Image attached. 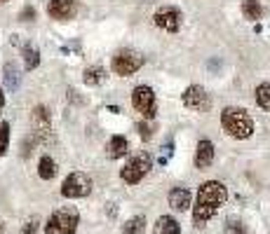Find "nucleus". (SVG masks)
<instances>
[{
	"label": "nucleus",
	"instance_id": "1",
	"mask_svg": "<svg viewBox=\"0 0 270 234\" xmlns=\"http://www.w3.org/2000/svg\"><path fill=\"white\" fill-rule=\"evenodd\" d=\"M228 201V190L226 185L219 180H207L200 185L195 197V206H193V225L205 227L209 220L221 211V206Z\"/></svg>",
	"mask_w": 270,
	"mask_h": 234
},
{
	"label": "nucleus",
	"instance_id": "2",
	"mask_svg": "<svg viewBox=\"0 0 270 234\" xmlns=\"http://www.w3.org/2000/svg\"><path fill=\"white\" fill-rule=\"evenodd\" d=\"M221 127L230 138H237V141H244L249 136L254 134V120L251 115L244 110V108H226L221 113Z\"/></svg>",
	"mask_w": 270,
	"mask_h": 234
},
{
	"label": "nucleus",
	"instance_id": "3",
	"mask_svg": "<svg viewBox=\"0 0 270 234\" xmlns=\"http://www.w3.org/2000/svg\"><path fill=\"white\" fill-rule=\"evenodd\" d=\"M78 225H80V213L73 206H61L50 215L45 225V234H75Z\"/></svg>",
	"mask_w": 270,
	"mask_h": 234
},
{
	"label": "nucleus",
	"instance_id": "4",
	"mask_svg": "<svg viewBox=\"0 0 270 234\" xmlns=\"http://www.w3.org/2000/svg\"><path fill=\"white\" fill-rule=\"evenodd\" d=\"M151 166H153V157L148 155V152H141V155L131 157L129 162L120 169V178H122L124 183L137 185V183H141V180L148 176Z\"/></svg>",
	"mask_w": 270,
	"mask_h": 234
},
{
	"label": "nucleus",
	"instance_id": "5",
	"mask_svg": "<svg viewBox=\"0 0 270 234\" xmlns=\"http://www.w3.org/2000/svg\"><path fill=\"white\" fill-rule=\"evenodd\" d=\"M131 106L144 115V120H153L158 113V96L148 85H139L131 92Z\"/></svg>",
	"mask_w": 270,
	"mask_h": 234
},
{
	"label": "nucleus",
	"instance_id": "6",
	"mask_svg": "<svg viewBox=\"0 0 270 234\" xmlns=\"http://www.w3.org/2000/svg\"><path fill=\"white\" fill-rule=\"evenodd\" d=\"M89 192H92V178L87 173H82V171L68 173L66 180L61 183V194L66 199H82V197H87Z\"/></svg>",
	"mask_w": 270,
	"mask_h": 234
},
{
	"label": "nucleus",
	"instance_id": "7",
	"mask_svg": "<svg viewBox=\"0 0 270 234\" xmlns=\"http://www.w3.org/2000/svg\"><path fill=\"white\" fill-rule=\"evenodd\" d=\"M141 66H144V57L134 50H120L115 57H113V61H110L113 73H115V75H122V78L134 75Z\"/></svg>",
	"mask_w": 270,
	"mask_h": 234
},
{
	"label": "nucleus",
	"instance_id": "8",
	"mask_svg": "<svg viewBox=\"0 0 270 234\" xmlns=\"http://www.w3.org/2000/svg\"><path fill=\"white\" fill-rule=\"evenodd\" d=\"M181 10L174 8V5H165V8H160L158 12H155L153 22L158 29L167 31V33H176V31L181 29Z\"/></svg>",
	"mask_w": 270,
	"mask_h": 234
},
{
	"label": "nucleus",
	"instance_id": "9",
	"mask_svg": "<svg viewBox=\"0 0 270 234\" xmlns=\"http://www.w3.org/2000/svg\"><path fill=\"white\" fill-rule=\"evenodd\" d=\"M183 106L190 108V110H197V113H205L207 108H209V94L202 89L200 85H190L181 96Z\"/></svg>",
	"mask_w": 270,
	"mask_h": 234
},
{
	"label": "nucleus",
	"instance_id": "10",
	"mask_svg": "<svg viewBox=\"0 0 270 234\" xmlns=\"http://www.w3.org/2000/svg\"><path fill=\"white\" fill-rule=\"evenodd\" d=\"M75 12H78V3L75 0H50L47 5V15L57 22H68L73 19Z\"/></svg>",
	"mask_w": 270,
	"mask_h": 234
},
{
	"label": "nucleus",
	"instance_id": "11",
	"mask_svg": "<svg viewBox=\"0 0 270 234\" xmlns=\"http://www.w3.org/2000/svg\"><path fill=\"white\" fill-rule=\"evenodd\" d=\"M190 201H193V194H190L188 187L176 185V187H172V190H169V206H172L174 211H188Z\"/></svg>",
	"mask_w": 270,
	"mask_h": 234
},
{
	"label": "nucleus",
	"instance_id": "12",
	"mask_svg": "<svg viewBox=\"0 0 270 234\" xmlns=\"http://www.w3.org/2000/svg\"><path fill=\"white\" fill-rule=\"evenodd\" d=\"M214 143L212 141H200L197 143V150H195V169H207V166H212V162H214Z\"/></svg>",
	"mask_w": 270,
	"mask_h": 234
},
{
	"label": "nucleus",
	"instance_id": "13",
	"mask_svg": "<svg viewBox=\"0 0 270 234\" xmlns=\"http://www.w3.org/2000/svg\"><path fill=\"white\" fill-rule=\"evenodd\" d=\"M153 234H181V225L174 215H160L153 225Z\"/></svg>",
	"mask_w": 270,
	"mask_h": 234
},
{
	"label": "nucleus",
	"instance_id": "14",
	"mask_svg": "<svg viewBox=\"0 0 270 234\" xmlns=\"http://www.w3.org/2000/svg\"><path fill=\"white\" fill-rule=\"evenodd\" d=\"M127 148H129V143H127V138L120 134H115L113 138L108 141V148H106V155H108V159H120V157L127 155Z\"/></svg>",
	"mask_w": 270,
	"mask_h": 234
},
{
	"label": "nucleus",
	"instance_id": "15",
	"mask_svg": "<svg viewBox=\"0 0 270 234\" xmlns=\"http://www.w3.org/2000/svg\"><path fill=\"white\" fill-rule=\"evenodd\" d=\"M33 129H36V134H47L50 131V113H47V108L45 106H36L33 108Z\"/></svg>",
	"mask_w": 270,
	"mask_h": 234
},
{
	"label": "nucleus",
	"instance_id": "16",
	"mask_svg": "<svg viewBox=\"0 0 270 234\" xmlns=\"http://www.w3.org/2000/svg\"><path fill=\"white\" fill-rule=\"evenodd\" d=\"M38 176L43 178V180H52V178L57 176V162H54L50 155L40 157V164H38Z\"/></svg>",
	"mask_w": 270,
	"mask_h": 234
},
{
	"label": "nucleus",
	"instance_id": "17",
	"mask_svg": "<svg viewBox=\"0 0 270 234\" xmlns=\"http://www.w3.org/2000/svg\"><path fill=\"white\" fill-rule=\"evenodd\" d=\"M242 15H244V19H249V22L261 19V15H263L261 3H258V0H242Z\"/></svg>",
	"mask_w": 270,
	"mask_h": 234
},
{
	"label": "nucleus",
	"instance_id": "18",
	"mask_svg": "<svg viewBox=\"0 0 270 234\" xmlns=\"http://www.w3.org/2000/svg\"><path fill=\"white\" fill-rule=\"evenodd\" d=\"M82 80H85V85L96 87L106 80V71H103L101 66H89L87 71H85V75H82Z\"/></svg>",
	"mask_w": 270,
	"mask_h": 234
},
{
	"label": "nucleus",
	"instance_id": "19",
	"mask_svg": "<svg viewBox=\"0 0 270 234\" xmlns=\"http://www.w3.org/2000/svg\"><path fill=\"white\" fill-rule=\"evenodd\" d=\"M146 229V215H134L122 225V234H144Z\"/></svg>",
	"mask_w": 270,
	"mask_h": 234
},
{
	"label": "nucleus",
	"instance_id": "20",
	"mask_svg": "<svg viewBox=\"0 0 270 234\" xmlns=\"http://www.w3.org/2000/svg\"><path fill=\"white\" fill-rule=\"evenodd\" d=\"M3 75H5V85H8V89L15 92L17 87H19V78H22V75H19V68L10 61V64H5V68H3Z\"/></svg>",
	"mask_w": 270,
	"mask_h": 234
},
{
	"label": "nucleus",
	"instance_id": "21",
	"mask_svg": "<svg viewBox=\"0 0 270 234\" xmlns=\"http://www.w3.org/2000/svg\"><path fill=\"white\" fill-rule=\"evenodd\" d=\"M24 66H26V71H33V68L40 66V52L36 47H31V45L24 47Z\"/></svg>",
	"mask_w": 270,
	"mask_h": 234
},
{
	"label": "nucleus",
	"instance_id": "22",
	"mask_svg": "<svg viewBox=\"0 0 270 234\" xmlns=\"http://www.w3.org/2000/svg\"><path fill=\"white\" fill-rule=\"evenodd\" d=\"M256 103L263 110H270V82H263V85L256 87Z\"/></svg>",
	"mask_w": 270,
	"mask_h": 234
},
{
	"label": "nucleus",
	"instance_id": "23",
	"mask_svg": "<svg viewBox=\"0 0 270 234\" xmlns=\"http://www.w3.org/2000/svg\"><path fill=\"white\" fill-rule=\"evenodd\" d=\"M8 148H10V124L3 122L0 124V157L8 152Z\"/></svg>",
	"mask_w": 270,
	"mask_h": 234
},
{
	"label": "nucleus",
	"instance_id": "24",
	"mask_svg": "<svg viewBox=\"0 0 270 234\" xmlns=\"http://www.w3.org/2000/svg\"><path fill=\"white\" fill-rule=\"evenodd\" d=\"M226 234H247V227L240 220H228L226 222Z\"/></svg>",
	"mask_w": 270,
	"mask_h": 234
},
{
	"label": "nucleus",
	"instance_id": "25",
	"mask_svg": "<svg viewBox=\"0 0 270 234\" xmlns=\"http://www.w3.org/2000/svg\"><path fill=\"white\" fill-rule=\"evenodd\" d=\"M137 129H139V136L144 138V141H151V138H153V127H151L148 122H139Z\"/></svg>",
	"mask_w": 270,
	"mask_h": 234
},
{
	"label": "nucleus",
	"instance_id": "26",
	"mask_svg": "<svg viewBox=\"0 0 270 234\" xmlns=\"http://www.w3.org/2000/svg\"><path fill=\"white\" fill-rule=\"evenodd\" d=\"M36 232H38V220L33 218V220H29V222L22 227V232H19V234H36Z\"/></svg>",
	"mask_w": 270,
	"mask_h": 234
},
{
	"label": "nucleus",
	"instance_id": "27",
	"mask_svg": "<svg viewBox=\"0 0 270 234\" xmlns=\"http://www.w3.org/2000/svg\"><path fill=\"white\" fill-rule=\"evenodd\" d=\"M19 19H22V22H33V19H36V10H33V8H24L22 15H19Z\"/></svg>",
	"mask_w": 270,
	"mask_h": 234
},
{
	"label": "nucleus",
	"instance_id": "28",
	"mask_svg": "<svg viewBox=\"0 0 270 234\" xmlns=\"http://www.w3.org/2000/svg\"><path fill=\"white\" fill-rule=\"evenodd\" d=\"M5 108V94H3V89H0V110Z\"/></svg>",
	"mask_w": 270,
	"mask_h": 234
},
{
	"label": "nucleus",
	"instance_id": "29",
	"mask_svg": "<svg viewBox=\"0 0 270 234\" xmlns=\"http://www.w3.org/2000/svg\"><path fill=\"white\" fill-rule=\"evenodd\" d=\"M0 234H5V225L3 222H0Z\"/></svg>",
	"mask_w": 270,
	"mask_h": 234
},
{
	"label": "nucleus",
	"instance_id": "30",
	"mask_svg": "<svg viewBox=\"0 0 270 234\" xmlns=\"http://www.w3.org/2000/svg\"><path fill=\"white\" fill-rule=\"evenodd\" d=\"M0 3H8V0H0Z\"/></svg>",
	"mask_w": 270,
	"mask_h": 234
},
{
	"label": "nucleus",
	"instance_id": "31",
	"mask_svg": "<svg viewBox=\"0 0 270 234\" xmlns=\"http://www.w3.org/2000/svg\"><path fill=\"white\" fill-rule=\"evenodd\" d=\"M148 3H151V0H148Z\"/></svg>",
	"mask_w": 270,
	"mask_h": 234
}]
</instances>
